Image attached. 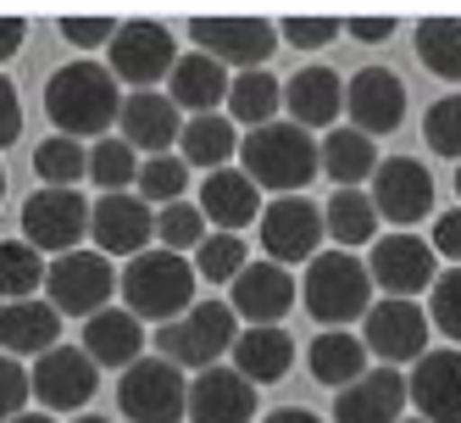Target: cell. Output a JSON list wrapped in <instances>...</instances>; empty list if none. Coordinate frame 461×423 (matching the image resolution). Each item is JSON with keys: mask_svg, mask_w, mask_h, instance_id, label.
<instances>
[{"mask_svg": "<svg viewBox=\"0 0 461 423\" xmlns=\"http://www.w3.org/2000/svg\"><path fill=\"white\" fill-rule=\"evenodd\" d=\"M117 106H122L117 78L101 68V61H89V56L56 68L50 84H45V112L56 123V134L78 140V145H84V134H106V128L117 123Z\"/></svg>", "mask_w": 461, "mask_h": 423, "instance_id": "cell-1", "label": "cell"}, {"mask_svg": "<svg viewBox=\"0 0 461 423\" xmlns=\"http://www.w3.org/2000/svg\"><path fill=\"white\" fill-rule=\"evenodd\" d=\"M240 173L256 189L301 195L317 179V140L294 123H261L250 134H240Z\"/></svg>", "mask_w": 461, "mask_h": 423, "instance_id": "cell-2", "label": "cell"}, {"mask_svg": "<svg viewBox=\"0 0 461 423\" xmlns=\"http://www.w3.org/2000/svg\"><path fill=\"white\" fill-rule=\"evenodd\" d=\"M117 290H122V312H145L156 323H173L194 307V268L173 251H140L128 256V268L117 273Z\"/></svg>", "mask_w": 461, "mask_h": 423, "instance_id": "cell-3", "label": "cell"}, {"mask_svg": "<svg viewBox=\"0 0 461 423\" xmlns=\"http://www.w3.org/2000/svg\"><path fill=\"white\" fill-rule=\"evenodd\" d=\"M294 290H301L306 312L322 323V329H345V323L367 317V307H373V279H367V268H361L350 251H322V256H312L306 279L294 284Z\"/></svg>", "mask_w": 461, "mask_h": 423, "instance_id": "cell-4", "label": "cell"}, {"mask_svg": "<svg viewBox=\"0 0 461 423\" xmlns=\"http://www.w3.org/2000/svg\"><path fill=\"white\" fill-rule=\"evenodd\" d=\"M234 345V312H228V301H194L184 317L161 323L156 329V351L161 363H173L178 373L184 368H217V356Z\"/></svg>", "mask_w": 461, "mask_h": 423, "instance_id": "cell-5", "label": "cell"}, {"mask_svg": "<svg viewBox=\"0 0 461 423\" xmlns=\"http://www.w3.org/2000/svg\"><path fill=\"white\" fill-rule=\"evenodd\" d=\"M173 61H178L173 34L161 23H145V17L117 23V34L106 45V73L117 84H134V89H156L161 78L173 73Z\"/></svg>", "mask_w": 461, "mask_h": 423, "instance_id": "cell-6", "label": "cell"}, {"mask_svg": "<svg viewBox=\"0 0 461 423\" xmlns=\"http://www.w3.org/2000/svg\"><path fill=\"white\" fill-rule=\"evenodd\" d=\"M189 40L201 45V56H212L217 68L256 73L261 61L278 51V28L267 17H194Z\"/></svg>", "mask_w": 461, "mask_h": 423, "instance_id": "cell-7", "label": "cell"}, {"mask_svg": "<svg viewBox=\"0 0 461 423\" xmlns=\"http://www.w3.org/2000/svg\"><path fill=\"white\" fill-rule=\"evenodd\" d=\"M89 234V201L78 189H34L23 201V245H34L40 256H68Z\"/></svg>", "mask_w": 461, "mask_h": 423, "instance_id": "cell-8", "label": "cell"}, {"mask_svg": "<svg viewBox=\"0 0 461 423\" xmlns=\"http://www.w3.org/2000/svg\"><path fill=\"white\" fill-rule=\"evenodd\" d=\"M45 290H50L56 317H68V312L95 317V312H106L112 290H117V268L101 251H68L45 268Z\"/></svg>", "mask_w": 461, "mask_h": 423, "instance_id": "cell-9", "label": "cell"}, {"mask_svg": "<svg viewBox=\"0 0 461 423\" xmlns=\"http://www.w3.org/2000/svg\"><path fill=\"white\" fill-rule=\"evenodd\" d=\"M117 401L134 423H178L184 407H189V384L173 363L161 356H140L134 368H122L117 379Z\"/></svg>", "mask_w": 461, "mask_h": 423, "instance_id": "cell-10", "label": "cell"}, {"mask_svg": "<svg viewBox=\"0 0 461 423\" xmlns=\"http://www.w3.org/2000/svg\"><path fill=\"white\" fill-rule=\"evenodd\" d=\"M361 268H367V279L384 290L389 301H411L417 290H428V284L439 279V256H434V245H428V240L394 229V234H378L373 240V256Z\"/></svg>", "mask_w": 461, "mask_h": 423, "instance_id": "cell-11", "label": "cell"}, {"mask_svg": "<svg viewBox=\"0 0 461 423\" xmlns=\"http://www.w3.org/2000/svg\"><path fill=\"white\" fill-rule=\"evenodd\" d=\"M373 212L384 223H401V234H411V223L434 212V173L411 156H384L373 168Z\"/></svg>", "mask_w": 461, "mask_h": 423, "instance_id": "cell-12", "label": "cell"}, {"mask_svg": "<svg viewBox=\"0 0 461 423\" xmlns=\"http://www.w3.org/2000/svg\"><path fill=\"white\" fill-rule=\"evenodd\" d=\"M256 229H261V251H267V262L273 268H294V262H312V256H317L322 212L306 201V195H278L273 207H261Z\"/></svg>", "mask_w": 461, "mask_h": 423, "instance_id": "cell-13", "label": "cell"}, {"mask_svg": "<svg viewBox=\"0 0 461 423\" xmlns=\"http://www.w3.org/2000/svg\"><path fill=\"white\" fill-rule=\"evenodd\" d=\"M95 379H101V368H95L78 345H56L34 363V373H28V396H34L50 418L56 412H78L95 396Z\"/></svg>", "mask_w": 461, "mask_h": 423, "instance_id": "cell-14", "label": "cell"}, {"mask_svg": "<svg viewBox=\"0 0 461 423\" xmlns=\"http://www.w3.org/2000/svg\"><path fill=\"white\" fill-rule=\"evenodd\" d=\"M345 112H350V128L356 134H394L406 117V84L394 68H361L350 84H345Z\"/></svg>", "mask_w": 461, "mask_h": 423, "instance_id": "cell-15", "label": "cell"}, {"mask_svg": "<svg viewBox=\"0 0 461 423\" xmlns=\"http://www.w3.org/2000/svg\"><path fill=\"white\" fill-rule=\"evenodd\" d=\"M178 128H184V117H178V106H173L161 89H134V95H122V106H117V140L134 151V156H140V151H145V156H173Z\"/></svg>", "mask_w": 461, "mask_h": 423, "instance_id": "cell-16", "label": "cell"}, {"mask_svg": "<svg viewBox=\"0 0 461 423\" xmlns=\"http://www.w3.org/2000/svg\"><path fill=\"white\" fill-rule=\"evenodd\" d=\"M428 312L417 301H373L367 307V345L373 356H384V368H401V363H417L428 351Z\"/></svg>", "mask_w": 461, "mask_h": 423, "instance_id": "cell-17", "label": "cell"}, {"mask_svg": "<svg viewBox=\"0 0 461 423\" xmlns=\"http://www.w3.org/2000/svg\"><path fill=\"white\" fill-rule=\"evenodd\" d=\"M150 229H156V212L140 201L134 189L101 195V201L89 207V234H95V251L101 256H140V251H150Z\"/></svg>", "mask_w": 461, "mask_h": 423, "instance_id": "cell-18", "label": "cell"}, {"mask_svg": "<svg viewBox=\"0 0 461 423\" xmlns=\"http://www.w3.org/2000/svg\"><path fill=\"white\" fill-rule=\"evenodd\" d=\"M294 273L289 268H273V262H245L234 273V301H228V312L245 317L250 329H273V323H284V312L294 307Z\"/></svg>", "mask_w": 461, "mask_h": 423, "instance_id": "cell-19", "label": "cell"}, {"mask_svg": "<svg viewBox=\"0 0 461 423\" xmlns=\"http://www.w3.org/2000/svg\"><path fill=\"white\" fill-rule=\"evenodd\" d=\"M406 396L417 401L422 423H461V351H422Z\"/></svg>", "mask_w": 461, "mask_h": 423, "instance_id": "cell-20", "label": "cell"}, {"mask_svg": "<svg viewBox=\"0 0 461 423\" xmlns=\"http://www.w3.org/2000/svg\"><path fill=\"white\" fill-rule=\"evenodd\" d=\"M401 412H406L401 368H367L334 401V423H401Z\"/></svg>", "mask_w": 461, "mask_h": 423, "instance_id": "cell-21", "label": "cell"}, {"mask_svg": "<svg viewBox=\"0 0 461 423\" xmlns=\"http://www.w3.org/2000/svg\"><path fill=\"white\" fill-rule=\"evenodd\" d=\"M284 106H289V123L306 128V134L312 128H334V117L345 112V78L328 61H312L284 84Z\"/></svg>", "mask_w": 461, "mask_h": 423, "instance_id": "cell-22", "label": "cell"}, {"mask_svg": "<svg viewBox=\"0 0 461 423\" xmlns=\"http://www.w3.org/2000/svg\"><path fill=\"white\" fill-rule=\"evenodd\" d=\"M194 423H250L256 418V384H245L234 368H206L201 379L189 384V407Z\"/></svg>", "mask_w": 461, "mask_h": 423, "instance_id": "cell-23", "label": "cell"}, {"mask_svg": "<svg viewBox=\"0 0 461 423\" xmlns=\"http://www.w3.org/2000/svg\"><path fill=\"white\" fill-rule=\"evenodd\" d=\"M167 101L178 106V117H212L222 101H228V68H217L212 56L201 51H189L173 61V73H167Z\"/></svg>", "mask_w": 461, "mask_h": 423, "instance_id": "cell-24", "label": "cell"}, {"mask_svg": "<svg viewBox=\"0 0 461 423\" xmlns=\"http://www.w3.org/2000/svg\"><path fill=\"white\" fill-rule=\"evenodd\" d=\"M140 345H145V329H140V317L134 312H122V307H106V312H95L84 317V356L95 368H134L140 363Z\"/></svg>", "mask_w": 461, "mask_h": 423, "instance_id": "cell-25", "label": "cell"}, {"mask_svg": "<svg viewBox=\"0 0 461 423\" xmlns=\"http://www.w3.org/2000/svg\"><path fill=\"white\" fill-rule=\"evenodd\" d=\"M61 317L50 301H6L0 307V356H45L56 351L61 340Z\"/></svg>", "mask_w": 461, "mask_h": 423, "instance_id": "cell-26", "label": "cell"}, {"mask_svg": "<svg viewBox=\"0 0 461 423\" xmlns=\"http://www.w3.org/2000/svg\"><path fill=\"white\" fill-rule=\"evenodd\" d=\"M201 217L217 223V234H240L245 223L261 217V189L240 173V168H217L201 184Z\"/></svg>", "mask_w": 461, "mask_h": 423, "instance_id": "cell-27", "label": "cell"}, {"mask_svg": "<svg viewBox=\"0 0 461 423\" xmlns=\"http://www.w3.org/2000/svg\"><path fill=\"white\" fill-rule=\"evenodd\" d=\"M289 368H294V340H289L284 323L234 335V373H240L245 384H278Z\"/></svg>", "mask_w": 461, "mask_h": 423, "instance_id": "cell-28", "label": "cell"}, {"mask_svg": "<svg viewBox=\"0 0 461 423\" xmlns=\"http://www.w3.org/2000/svg\"><path fill=\"white\" fill-rule=\"evenodd\" d=\"M306 368H312L317 384L345 390V384H356L361 373H367V345H361L350 329H322L312 340V351H306Z\"/></svg>", "mask_w": 461, "mask_h": 423, "instance_id": "cell-29", "label": "cell"}, {"mask_svg": "<svg viewBox=\"0 0 461 423\" xmlns=\"http://www.w3.org/2000/svg\"><path fill=\"white\" fill-rule=\"evenodd\" d=\"M317 168L339 189H361V179H373V168H378V145L367 134H356V128H328V140L317 151Z\"/></svg>", "mask_w": 461, "mask_h": 423, "instance_id": "cell-30", "label": "cell"}, {"mask_svg": "<svg viewBox=\"0 0 461 423\" xmlns=\"http://www.w3.org/2000/svg\"><path fill=\"white\" fill-rule=\"evenodd\" d=\"M240 151V134H234V123L228 117H189L184 128H178V161L184 168H228V156Z\"/></svg>", "mask_w": 461, "mask_h": 423, "instance_id": "cell-31", "label": "cell"}, {"mask_svg": "<svg viewBox=\"0 0 461 423\" xmlns=\"http://www.w3.org/2000/svg\"><path fill=\"white\" fill-rule=\"evenodd\" d=\"M322 234H334L339 245H367V240H378V212L367 201V189H334V195H328Z\"/></svg>", "mask_w": 461, "mask_h": 423, "instance_id": "cell-32", "label": "cell"}, {"mask_svg": "<svg viewBox=\"0 0 461 423\" xmlns=\"http://www.w3.org/2000/svg\"><path fill=\"white\" fill-rule=\"evenodd\" d=\"M284 101V89L267 68H256V73H234L228 78V123H245V128H261V123H273Z\"/></svg>", "mask_w": 461, "mask_h": 423, "instance_id": "cell-33", "label": "cell"}, {"mask_svg": "<svg viewBox=\"0 0 461 423\" xmlns=\"http://www.w3.org/2000/svg\"><path fill=\"white\" fill-rule=\"evenodd\" d=\"M417 56L434 78L461 84V17H422L417 23Z\"/></svg>", "mask_w": 461, "mask_h": 423, "instance_id": "cell-34", "label": "cell"}, {"mask_svg": "<svg viewBox=\"0 0 461 423\" xmlns=\"http://www.w3.org/2000/svg\"><path fill=\"white\" fill-rule=\"evenodd\" d=\"M45 290V256L23 240H0V301H34Z\"/></svg>", "mask_w": 461, "mask_h": 423, "instance_id": "cell-35", "label": "cell"}, {"mask_svg": "<svg viewBox=\"0 0 461 423\" xmlns=\"http://www.w3.org/2000/svg\"><path fill=\"white\" fill-rule=\"evenodd\" d=\"M184 189H189V168L178 156H145L140 161V173H134V195L150 207H173V201H184Z\"/></svg>", "mask_w": 461, "mask_h": 423, "instance_id": "cell-36", "label": "cell"}, {"mask_svg": "<svg viewBox=\"0 0 461 423\" xmlns=\"http://www.w3.org/2000/svg\"><path fill=\"white\" fill-rule=\"evenodd\" d=\"M84 168H89V151H84L78 140H61V134H50V140L34 151V173L45 179V189H78Z\"/></svg>", "mask_w": 461, "mask_h": 423, "instance_id": "cell-37", "label": "cell"}, {"mask_svg": "<svg viewBox=\"0 0 461 423\" xmlns=\"http://www.w3.org/2000/svg\"><path fill=\"white\" fill-rule=\"evenodd\" d=\"M150 240H161V251H173V256L194 251V245L206 240V217H201V207H189V201L161 207V212H156V229H150Z\"/></svg>", "mask_w": 461, "mask_h": 423, "instance_id": "cell-38", "label": "cell"}, {"mask_svg": "<svg viewBox=\"0 0 461 423\" xmlns=\"http://www.w3.org/2000/svg\"><path fill=\"white\" fill-rule=\"evenodd\" d=\"M240 268H245V240H240V234H217V229H206V240L194 245V279L234 284Z\"/></svg>", "mask_w": 461, "mask_h": 423, "instance_id": "cell-39", "label": "cell"}, {"mask_svg": "<svg viewBox=\"0 0 461 423\" xmlns=\"http://www.w3.org/2000/svg\"><path fill=\"white\" fill-rule=\"evenodd\" d=\"M95 184H101L106 195H122L128 184H134V173H140V156L128 151L122 140H95V151H89V168H84Z\"/></svg>", "mask_w": 461, "mask_h": 423, "instance_id": "cell-40", "label": "cell"}, {"mask_svg": "<svg viewBox=\"0 0 461 423\" xmlns=\"http://www.w3.org/2000/svg\"><path fill=\"white\" fill-rule=\"evenodd\" d=\"M428 329H439V335H450L456 345H461V268H450V273H439L434 284H428Z\"/></svg>", "mask_w": 461, "mask_h": 423, "instance_id": "cell-41", "label": "cell"}, {"mask_svg": "<svg viewBox=\"0 0 461 423\" xmlns=\"http://www.w3.org/2000/svg\"><path fill=\"white\" fill-rule=\"evenodd\" d=\"M422 140L428 151H439L450 161H461V95H439L422 117Z\"/></svg>", "mask_w": 461, "mask_h": 423, "instance_id": "cell-42", "label": "cell"}, {"mask_svg": "<svg viewBox=\"0 0 461 423\" xmlns=\"http://www.w3.org/2000/svg\"><path fill=\"white\" fill-rule=\"evenodd\" d=\"M273 28H278L289 45H301V51H317V45H328V40H339V17H284V23H273Z\"/></svg>", "mask_w": 461, "mask_h": 423, "instance_id": "cell-43", "label": "cell"}, {"mask_svg": "<svg viewBox=\"0 0 461 423\" xmlns=\"http://www.w3.org/2000/svg\"><path fill=\"white\" fill-rule=\"evenodd\" d=\"M117 23L112 17H61V40L78 45V51H95V45H112Z\"/></svg>", "mask_w": 461, "mask_h": 423, "instance_id": "cell-44", "label": "cell"}, {"mask_svg": "<svg viewBox=\"0 0 461 423\" xmlns=\"http://www.w3.org/2000/svg\"><path fill=\"white\" fill-rule=\"evenodd\" d=\"M23 407H28V373H23V363L0 356V423H12Z\"/></svg>", "mask_w": 461, "mask_h": 423, "instance_id": "cell-45", "label": "cell"}, {"mask_svg": "<svg viewBox=\"0 0 461 423\" xmlns=\"http://www.w3.org/2000/svg\"><path fill=\"white\" fill-rule=\"evenodd\" d=\"M434 256H450V262L461 268V207H450V212H439V223H434Z\"/></svg>", "mask_w": 461, "mask_h": 423, "instance_id": "cell-46", "label": "cell"}, {"mask_svg": "<svg viewBox=\"0 0 461 423\" xmlns=\"http://www.w3.org/2000/svg\"><path fill=\"white\" fill-rule=\"evenodd\" d=\"M17 134H23V101H17L12 78H0V151H6Z\"/></svg>", "mask_w": 461, "mask_h": 423, "instance_id": "cell-47", "label": "cell"}, {"mask_svg": "<svg viewBox=\"0 0 461 423\" xmlns=\"http://www.w3.org/2000/svg\"><path fill=\"white\" fill-rule=\"evenodd\" d=\"M394 28H401L394 17H345V23H339V34H350V40L367 45V40H389Z\"/></svg>", "mask_w": 461, "mask_h": 423, "instance_id": "cell-48", "label": "cell"}, {"mask_svg": "<svg viewBox=\"0 0 461 423\" xmlns=\"http://www.w3.org/2000/svg\"><path fill=\"white\" fill-rule=\"evenodd\" d=\"M23 34H28V28H23L17 17H0V61H12V56L23 51Z\"/></svg>", "mask_w": 461, "mask_h": 423, "instance_id": "cell-49", "label": "cell"}, {"mask_svg": "<svg viewBox=\"0 0 461 423\" xmlns=\"http://www.w3.org/2000/svg\"><path fill=\"white\" fill-rule=\"evenodd\" d=\"M267 423H322V418H317V412H306V407H278Z\"/></svg>", "mask_w": 461, "mask_h": 423, "instance_id": "cell-50", "label": "cell"}, {"mask_svg": "<svg viewBox=\"0 0 461 423\" xmlns=\"http://www.w3.org/2000/svg\"><path fill=\"white\" fill-rule=\"evenodd\" d=\"M12 423H56V418H50V412H17Z\"/></svg>", "mask_w": 461, "mask_h": 423, "instance_id": "cell-51", "label": "cell"}, {"mask_svg": "<svg viewBox=\"0 0 461 423\" xmlns=\"http://www.w3.org/2000/svg\"><path fill=\"white\" fill-rule=\"evenodd\" d=\"M73 423H106V418H95V412H78V418H73Z\"/></svg>", "mask_w": 461, "mask_h": 423, "instance_id": "cell-52", "label": "cell"}, {"mask_svg": "<svg viewBox=\"0 0 461 423\" xmlns=\"http://www.w3.org/2000/svg\"><path fill=\"white\" fill-rule=\"evenodd\" d=\"M456 195H461V161H456Z\"/></svg>", "mask_w": 461, "mask_h": 423, "instance_id": "cell-53", "label": "cell"}, {"mask_svg": "<svg viewBox=\"0 0 461 423\" xmlns=\"http://www.w3.org/2000/svg\"><path fill=\"white\" fill-rule=\"evenodd\" d=\"M0 195H6V173H0Z\"/></svg>", "mask_w": 461, "mask_h": 423, "instance_id": "cell-54", "label": "cell"}, {"mask_svg": "<svg viewBox=\"0 0 461 423\" xmlns=\"http://www.w3.org/2000/svg\"><path fill=\"white\" fill-rule=\"evenodd\" d=\"M401 423H422V418H401Z\"/></svg>", "mask_w": 461, "mask_h": 423, "instance_id": "cell-55", "label": "cell"}]
</instances>
